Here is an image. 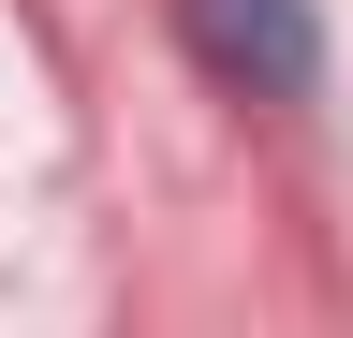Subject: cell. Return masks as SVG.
<instances>
[{"label":"cell","mask_w":353,"mask_h":338,"mask_svg":"<svg viewBox=\"0 0 353 338\" xmlns=\"http://www.w3.org/2000/svg\"><path fill=\"white\" fill-rule=\"evenodd\" d=\"M192 45H206V74H236V89H265V103H294L309 74H324L309 0H192Z\"/></svg>","instance_id":"1"}]
</instances>
